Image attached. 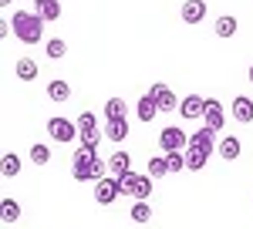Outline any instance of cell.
I'll list each match as a JSON object with an SVG mask.
<instances>
[{"instance_id": "30bf717a", "label": "cell", "mask_w": 253, "mask_h": 229, "mask_svg": "<svg viewBox=\"0 0 253 229\" xmlns=\"http://www.w3.org/2000/svg\"><path fill=\"white\" fill-rule=\"evenodd\" d=\"M203 125H206V128H213V132H223V125H226V112H223V105H219L216 98H206Z\"/></svg>"}, {"instance_id": "6da1fadb", "label": "cell", "mask_w": 253, "mask_h": 229, "mask_svg": "<svg viewBox=\"0 0 253 229\" xmlns=\"http://www.w3.org/2000/svg\"><path fill=\"white\" fill-rule=\"evenodd\" d=\"M105 172H108V162H101L95 149L78 145V152H75V158H71V175H75L78 182H101Z\"/></svg>"}, {"instance_id": "f1b7e54d", "label": "cell", "mask_w": 253, "mask_h": 229, "mask_svg": "<svg viewBox=\"0 0 253 229\" xmlns=\"http://www.w3.org/2000/svg\"><path fill=\"white\" fill-rule=\"evenodd\" d=\"M166 158H169V169H172V172H182V169H186V152H169Z\"/></svg>"}, {"instance_id": "1f68e13d", "label": "cell", "mask_w": 253, "mask_h": 229, "mask_svg": "<svg viewBox=\"0 0 253 229\" xmlns=\"http://www.w3.org/2000/svg\"><path fill=\"white\" fill-rule=\"evenodd\" d=\"M0 3H3V7H10V3H14V0H0Z\"/></svg>"}, {"instance_id": "7a4b0ae2", "label": "cell", "mask_w": 253, "mask_h": 229, "mask_svg": "<svg viewBox=\"0 0 253 229\" xmlns=\"http://www.w3.org/2000/svg\"><path fill=\"white\" fill-rule=\"evenodd\" d=\"M213 149H216V132L203 125L199 132H193V135H189V149H186V169L203 172V165L210 162Z\"/></svg>"}, {"instance_id": "cb8c5ba5", "label": "cell", "mask_w": 253, "mask_h": 229, "mask_svg": "<svg viewBox=\"0 0 253 229\" xmlns=\"http://www.w3.org/2000/svg\"><path fill=\"white\" fill-rule=\"evenodd\" d=\"M0 169H3V179H14V175L20 172V155H17V152H7V155H3V165H0Z\"/></svg>"}, {"instance_id": "44dd1931", "label": "cell", "mask_w": 253, "mask_h": 229, "mask_svg": "<svg viewBox=\"0 0 253 229\" xmlns=\"http://www.w3.org/2000/svg\"><path fill=\"white\" fill-rule=\"evenodd\" d=\"M47 98H51V101H68V98H71V84H68V81H51V84H47Z\"/></svg>"}, {"instance_id": "8992f818", "label": "cell", "mask_w": 253, "mask_h": 229, "mask_svg": "<svg viewBox=\"0 0 253 229\" xmlns=\"http://www.w3.org/2000/svg\"><path fill=\"white\" fill-rule=\"evenodd\" d=\"M47 135H51L54 142H64V145H68V142L78 138V121H71V118H58V114H54V118H47Z\"/></svg>"}, {"instance_id": "5b68a950", "label": "cell", "mask_w": 253, "mask_h": 229, "mask_svg": "<svg viewBox=\"0 0 253 229\" xmlns=\"http://www.w3.org/2000/svg\"><path fill=\"white\" fill-rule=\"evenodd\" d=\"M75 121H78V142L84 145V149H95V152H98V142L105 138L101 125H98V118L91 112H81Z\"/></svg>"}, {"instance_id": "4fadbf2b", "label": "cell", "mask_w": 253, "mask_h": 229, "mask_svg": "<svg viewBox=\"0 0 253 229\" xmlns=\"http://www.w3.org/2000/svg\"><path fill=\"white\" fill-rule=\"evenodd\" d=\"M179 17L186 20V24H203L206 20V0H186L182 10H179Z\"/></svg>"}, {"instance_id": "83f0119b", "label": "cell", "mask_w": 253, "mask_h": 229, "mask_svg": "<svg viewBox=\"0 0 253 229\" xmlns=\"http://www.w3.org/2000/svg\"><path fill=\"white\" fill-rule=\"evenodd\" d=\"M38 14L44 17V24H51V20H58V17H61V3L54 0V3H47V7H41Z\"/></svg>"}, {"instance_id": "ffe728a7", "label": "cell", "mask_w": 253, "mask_h": 229, "mask_svg": "<svg viewBox=\"0 0 253 229\" xmlns=\"http://www.w3.org/2000/svg\"><path fill=\"white\" fill-rule=\"evenodd\" d=\"M125 112H128V108H125L122 98H108V101H105V118H108V121H122Z\"/></svg>"}, {"instance_id": "ba28073f", "label": "cell", "mask_w": 253, "mask_h": 229, "mask_svg": "<svg viewBox=\"0 0 253 229\" xmlns=\"http://www.w3.org/2000/svg\"><path fill=\"white\" fill-rule=\"evenodd\" d=\"M118 195H122V186H118L115 175H105L101 182H95V202L98 206H112Z\"/></svg>"}, {"instance_id": "4dcf8cb0", "label": "cell", "mask_w": 253, "mask_h": 229, "mask_svg": "<svg viewBox=\"0 0 253 229\" xmlns=\"http://www.w3.org/2000/svg\"><path fill=\"white\" fill-rule=\"evenodd\" d=\"M247 81H250V84H253V68H250V71H247Z\"/></svg>"}, {"instance_id": "9c48e42d", "label": "cell", "mask_w": 253, "mask_h": 229, "mask_svg": "<svg viewBox=\"0 0 253 229\" xmlns=\"http://www.w3.org/2000/svg\"><path fill=\"white\" fill-rule=\"evenodd\" d=\"M149 98L159 105V112H175L179 105H175V95H172V88L166 84V81H156L152 88H149Z\"/></svg>"}, {"instance_id": "e0dca14e", "label": "cell", "mask_w": 253, "mask_h": 229, "mask_svg": "<svg viewBox=\"0 0 253 229\" xmlns=\"http://www.w3.org/2000/svg\"><path fill=\"white\" fill-rule=\"evenodd\" d=\"M135 114H138V121H145V125H149V121H156L159 105H156V101H152L149 95H142V98H138V108H135Z\"/></svg>"}, {"instance_id": "d6986e66", "label": "cell", "mask_w": 253, "mask_h": 229, "mask_svg": "<svg viewBox=\"0 0 253 229\" xmlns=\"http://www.w3.org/2000/svg\"><path fill=\"white\" fill-rule=\"evenodd\" d=\"M14 75H17L20 81H34V77H38V64H34L31 57H20L17 64H14Z\"/></svg>"}, {"instance_id": "484cf974", "label": "cell", "mask_w": 253, "mask_h": 229, "mask_svg": "<svg viewBox=\"0 0 253 229\" xmlns=\"http://www.w3.org/2000/svg\"><path fill=\"white\" fill-rule=\"evenodd\" d=\"M44 51H47V57H51V61H61V57L68 54V44H64L61 38H51V40H47V47H44Z\"/></svg>"}, {"instance_id": "603a6c76", "label": "cell", "mask_w": 253, "mask_h": 229, "mask_svg": "<svg viewBox=\"0 0 253 229\" xmlns=\"http://www.w3.org/2000/svg\"><path fill=\"white\" fill-rule=\"evenodd\" d=\"M0 219H3V223H17L20 219V202L3 199V202H0Z\"/></svg>"}, {"instance_id": "8fae6325", "label": "cell", "mask_w": 253, "mask_h": 229, "mask_svg": "<svg viewBox=\"0 0 253 229\" xmlns=\"http://www.w3.org/2000/svg\"><path fill=\"white\" fill-rule=\"evenodd\" d=\"M203 112H206V98H203V95H186L182 101H179V114H182L186 121L203 118Z\"/></svg>"}, {"instance_id": "ac0fdd59", "label": "cell", "mask_w": 253, "mask_h": 229, "mask_svg": "<svg viewBox=\"0 0 253 229\" xmlns=\"http://www.w3.org/2000/svg\"><path fill=\"white\" fill-rule=\"evenodd\" d=\"M236 27H240V24H236V17L233 14H223V17H216V38H233L236 34Z\"/></svg>"}, {"instance_id": "3957f363", "label": "cell", "mask_w": 253, "mask_h": 229, "mask_svg": "<svg viewBox=\"0 0 253 229\" xmlns=\"http://www.w3.org/2000/svg\"><path fill=\"white\" fill-rule=\"evenodd\" d=\"M10 27H14L17 40H24V44H41V38H44V17L31 14V10H14Z\"/></svg>"}, {"instance_id": "f546056e", "label": "cell", "mask_w": 253, "mask_h": 229, "mask_svg": "<svg viewBox=\"0 0 253 229\" xmlns=\"http://www.w3.org/2000/svg\"><path fill=\"white\" fill-rule=\"evenodd\" d=\"M47 3H54V0H34V7H38V10H41V7H47Z\"/></svg>"}, {"instance_id": "d4e9b609", "label": "cell", "mask_w": 253, "mask_h": 229, "mask_svg": "<svg viewBox=\"0 0 253 229\" xmlns=\"http://www.w3.org/2000/svg\"><path fill=\"white\" fill-rule=\"evenodd\" d=\"M128 216H132V223H142V226H145V223L152 219V206H149V202H135V206L128 209Z\"/></svg>"}, {"instance_id": "5bb4252c", "label": "cell", "mask_w": 253, "mask_h": 229, "mask_svg": "<svg viewBox=\"0 0 253 229\" xmlns=\"http://www.w3.org/2000/svg\"><path fill=\"white\" fill-rule=\"evenodd\" d=\"M230 114H233L240 125H250V121H253V101L247 95H236L233 105H230Z\"/></svg>"}, {"instance_id": "4316f807", "label": "cell", "mask_w": 253, "mask_h": 229, "mask_svg": "<svg viewBox=\"0 0 253 229\" xmlns=\"http://www.w3.org/2000/svg\"><path fill=\"white\" fill-rule=\"evenodd\" d=\"M31 162H34V165H47V162H51V149H47V145H31Z\"/></svg>"}, {"instance_id": "9a60e30c", "label": "cell", "mask_w": 253, "mask_h": 229, "mask_svg": "<svg viewBox=\"0 0 253 229\" xmlns=\"http://www.w3.org/2000/svg\"><path fill=\"white\" fill-rule=\"evenodd\" d=\"M108 172L115 175V179H122V175H128L132 172V155L125 152V149H118L112 158H108Z\"/></svg>"}, {"instance_id": "52a82bcc", "label": "cell", "mask_w": 253, "mask_h": 229, "mask_svg": "<svg viewBox=\"0 0 253 229\" xmlns=\"http://www.w3.org/2000/svg\"><path fill=\"white\" fill-rule=\"evenodd\" d=\"M159 145H162V152H186L189 149V135L182 132V128H175V125H169V128H162L159 132Z\"/></svg>"}, {"instance_id": "7c38bea8", "label": "cell", "mask_w": 253, "mask_h": 229, "mask_svg": "<svg viewBox=\"0 0 253 229\" xmlns=\"http://www.w3.org/2000/svg\"><path fill=\"white\" fill-rule=\"evenodd\" d=\"M216 152H219L223 162H236L240 152H243V145H240V138H236V135H223V138L216 142Z\"/></svg>"}, {"instance_id": "277c9868", "label": "cell", "mask_w": 253, "mask_h": 229, "mask_svg": "<svg viewBox=\"0 0 253 229\" xmlns=\"http://www.w3.org/2000/svg\"><path fill=\"white\" fill-rule=\"evenodd\" d=\"M118 186H122V195H132L135 202H149V192H152V175H149V172H145V175L128 172V175H122V179H118Z\"/></svg>"}, {"instance_id": "2e32d148", "label": "cell", "mask_w": 253, "mask_h": 229, "mask_svg": "<svg viewBox=\"0 0 253 229\" xmlns=\"http://www.w3.org/2000/svg\"><path fill=\"white\" fill-rule=\"evenodd\" d=\"M105 138H112V142H125L128 138V118H122V121H105Z\"/></svg>"}, {"instance_id": "7402d4cb", "label": "cell", "mask_w": 253, "mask_h": 229, "mask_svg": "<svg viewBox=\"0 0 253 229\" xmlns=\"http://www.w3.org/2000/svg\"><path fill=\"white\" fill-rule=\"evenodd\" d=\"M169 158H166V155H152V158H149V175H152V179H162V175H169Z\"/></svg>"}]
</instances>
